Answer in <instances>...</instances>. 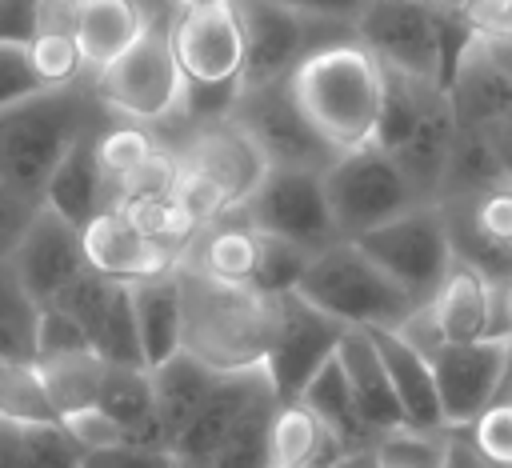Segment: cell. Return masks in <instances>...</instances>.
Returning <instances> with one entry per match:
<instances>
[{"label": "cell", "mask_w": 512, "mask_h": 468, "mask_svg": "<svg viewBox=\"0 0 512 468\" xmlns=\"http://www.w3.org/2000/svg\"><path fill=\"white\" fill-rule=\"evenodd\" d=\"M148 4H152V8H168V4H164V0H148Z\"/></svg>", "instance_id": "62"}, {"label": "cell", "mask_w": 512, "mask_h": 468, "mask_svg": "<svg viewBox=\"0 0 512 468\" xmlns=\"http://www.w3.org/2000/svg\"><path fill=\"white\" fill-rule=\"evenodd\" d=\"M172 152L180 156V164L200 168L204 176H212L232 196L236 208L256 192V184L272 168L268 156L260 152V144L244 132V124L236 116L212 120V124H200V128H188L172 144Z\"/></svg>", "instance_id": "17"}, {"label": "cell", "mask_w": 512, "mask_h": 468, "mask_svg": "<svg viewBox=\"0 0 512 468\" xmlns=\"http://www.w3.org/2000/svg\"><path fill=\"white\" fill-rule=\"evenodd\" d=\"M156 372V404H160V432H164V448L172 452L176 436L188 428V420L196 416V408L204 404L208 388L216 384L220 372H212L208 364L192 360L188 352L172 356L168 364L152 368Z\"/></svg>", "instance_id": "32"}, {"label": "cell", "mask_w": 512, "mask_h": 468, "mask_svg": "<svg viewBox=\"0 0 512 468\" xmlns=\"http://www.w3.org/2000/svg\"><path fill=\"white\" fill-rule=\"evenodd\" d=\"M384 92H388V72L360 36L312 52L292 72L296 104L336 152L376 144Z\"/></svg>", "instance_id": "3"}, {"label": "cell", "mask_w": 512, "mask_h": 468, "mask_svg": "<svg viewBox=\"0 0 512 468\" xmlns=\"http://www.w3.org/2000/svg\"><path fill=\"white\" fill-rule=\"evenodd\" d=\"M84 256H88V268L100 272V276H112V280H148V276H160V272H172L180 264V252L156 244L148 232H140V224L108 204L100 208L88 224H84Z\"/></svg>", "instance_id": "20"}, {"label": "cell", "mask_w": 512, "mask_h": 468, "mask_svg": "<svg viewBox=\"0 0 512 468\" xmlns=\"http://www.w3.org/2000/svg\"><path fill=\"white\" fill-rule=\"evenodd\" d=\"M340 364H344V376L356 392V404L364 412V420L372 424L376 436H388V432H400L408 428L404 420V408H400V396L392 388V376H388V364L372 340L368 328H348L340 348H336Z\"/></svg>", "instance_id": "24"}, {"label": "cell", "mask_w": 512, "mask_h": 468, "mask_svg": "<svg viewBox=\"0 0 512 468\" xmlns=\"http://www.w3.org/2000/svg\"><path fill=\"white\" fill-rule=\"evenodd\" d=\"M268 468H300V464H284V460H272Z\"/></svg>", "instance_id": "60"}, {"label": "cell", "mask_w": 512, "mask_h": 468, "mask_svg": "<svg viewBox=\"0 0 512 468\" xmlns=\"http://www.w3.org/2000/svg\"><path fill=\"white\" fill-rule=\"evenodd\" d=\"M112 204V180L108 172L100 168V156H96V132H88L84 140L72 144V152L56 164L48 188H44V208L60 212L64 220L72 224H88L100 208Z\"/></svg>", "instance_id": "28"}, {"label": "cell", "mask_w": 512, "mask_h": 468, "mask_svg": "<svg viewBox=\"0 0 512 468\" xmlns=\"http://www.w3.org/2000/svg\"><path fill=\"white\" fill-rule=\"evenodd\" d=\"M160 8L148 0H80L76 12V44L92 72H104L112 60H120L152 24Z\"/></svg>", "instance_id": "26"}, {"label": "cell", "mask_w": 512, "mask_h": 468, "mask_svg": "<svg viewBox=\"0 0 512 468\" xmlns=\"http://www.w3.org/2000/svg\"><path fill=\"white\" fill-rule=\"evenodd\" d=\"M296 400H304V404L348 444L352 456L376 448L380 436H376L372 424L364 420V412H360V404H356V392H352V384H348V376H344L340 356H332V360L304 384V392H300Z\"/></svg>", "instance_id": "31"}, {"label": "cell", "mask_w": 512, "mask_h": 468, "mask_svg": "<svg viewBox=\"0 0 512 468\" xmlns=\"http://www.w3.org/2000/svg\"><path fill=\"white\" fill-rule=\"evenodd\" d=\"M176 200L200 220V228L208 224V220H216V216H224V212H232L236 204H232V196L212 180V176H204L200 168H188V164H180V180H176Z\"/></svg>", "instance_id": "46"}, {"label": "cell", "mask_w": 512, "mask_h": 468, "mask_svg": "<svg viewBox=\"0 0 512 468\" xmlns=\"http://www.w3.org/2000/svg\"><path fill=\"white\" fill-rule=\"evenodd\" d=\"M28 464L32 468H84V448L68 436L60 420L48 424H28Z\"/></svg>", "instance_id": "44"}, {"label": "cell", "mask_w": 512, "mask_h": 468, "mask_svg": "<svg viewBox=\"0 0 512 468\" xmlns=\"http://www.w3.org/2000/svg\"><path fill=\"white\" fill-rule=\"evenodd\" d=\"M64 352H96L88 332L80 328V320L72 312H64L60 304H44L40 308V336H36V360L48 356H64Z\"/></svg>", "instance_id": "45"}, {"label": "cell", "mask_w": 512, "mask_h": 468, "mask_svg": "<svg viewBox=\"0 0 512 468\" xmlns=\"http://www.w3.org/2000/svg\"><path fill=\"white\" fill-rule=\"evenodd\" d=\"M356 36L388 72L448 88L476 28L436 0H372L356 20Z\"/></svg>", "instance_id": "5"}, {"label": "cell", "mask_w": 512, "mask_h": 468, "mask_svg": "<svg viewBox=\"0 0 512 468\" xmlns=\"http://www.w3.org/2000/svg\"><path fill=\"white\" fill-rule=\"evenodd\" d=\"M508 292L492 284L480 268L456 260L444 284L436 288L432 316L440 324L444 344H472V340H492V336H512L508 320Z\"/></svg>", "instance_id": "19"}, {"label": "cell", "mask_w": 512, "mask_h": 468, "mask_svg": "<svg viewBox=\"0 0 512 468\" xmlns=\"http://www.w3.org/2000/svg\"><path fill=\"white\" fill-rule=\"evenodd\" d=\"M312 252L284 240V236H268L264 232V252H260V268H256V288L280 296V292H296L304 268H308Z\"/></svg>", "instance_id": "41"}, {"label": "cell", "mask_w": 512, "mask_h": 468, "mask_svg": "<svg viewBox=\"0 0 512 468\" xmlns=\"http://www.w3.org/2000/svg\"><path fill=\"white\" fill-rule=\"evenodd\" d=\"M132 308L140 328V348L148 368L168 364L184 352V288H180V264L172 272L132 280Z\"/></svg>", "instance_id": "27"}, {"label": "cell", "mask_w": 512, "mask_h": 468, "mask_svg": "<svg viewBox=\"0 0 512 468\" xmlns=\"http://www.w3.org/2000/svg\"><path fill=\"white\" fill-rule=\"evenodd\" d=\"M84 468H180V460L164 448H104V452H84Z\"/></svg>", "instance_id": "48"}, {"label": "cell", "mask_w": 512, "mask_h": 468, "mask_svg": "<svg viewBox=\"0 0 512 468\" xmlns=\"http://www.w3.org/2000/svg\"><path fill=\"white\" fill-rule=\"evenodd\" d=\"M96 84H100L104 104L124 120H136L148 128L168 120L180 108L184 84H188L176 60V48H172V12L160 8L148 32L120 60L96 72Z\"/></svg>", "instance_id": "8"}, {"label": "cell", "mask_w": 512, "mask_h": 468, "mask_svg": "<svg viewBox=\"0 0 512 468\" xmlns=\"http://www.w3.org/2000/svg\"><path fill=\"white\" fill-rule=\"evenodd\" d=\"M0 468H32V464H28V436H24V424L0 420Z\"/></svg>", "instance_id": "54"}, {"label": "cell", "mask_w": 512, "mask_h": 468, "mask_svg": "<svg viewBox=\"0 0 512 468\" xmlns=\"http://www.w3.org/2000/svg\"><path fill=\"white\" fill-rule=\"evenodd\" d=\"M460 128H484L512 112V72L488 52L484 36H472L452 80H448Z\"/></svg>", "instance_id": "25"}, {"label": "cell", "mask_w": 512, "mask_h": 468, "mask_svg": "<svg viewBox=\"0 0 512 468\" xmlns=\"http://www.w3.org/2000/svg\"><path fill=\"white\" fill-rule=\"evenodd\" d=\"M260 252H264V232L244 216V208H232V212L208 220L192 236L180 264H188L212 280H224V284H256Z\"/></svg>", "instance_id": "22"}, {"label": "cell", "mask_w": 512, "mask_h": 468, "mask_svg": "<svg viewBox=\"0 0 512 468\" xmlns=\"http://www.w3.org/2000/svg\"><path fill=\"white\" fill-rule=\"evenodd\" d=\"M44 80L36 76L32 68V56H28V44L20 40H0V108L4 104H16L32 92H40Z\"/></svg>", "instance_id": "47"}, {"label": "cell", "mask_w": 512, "mask_h": 468, "mask_svg": "<svg viewBox=\"0 0 512 468\" xmlns=\"http://www.w3.org/2000/svg\"><path fill=\"white\" fill-rule=\"evenodd\" d=\"M344 468H404V464H392V460H384V456H376V452H360V456H352Z\"/></svg>", "instance_id": "58"}, {"label": "cell", "mask_w": 512, "mask_h": 468, "mask_svg": "<svg viewBox=\"0 0 512 468\" xmlns=\"http://www.w3.org/2000/svg\"><path fill=\"white\" fill-rule=\"evenodd\" d=\"M116 112L104 104L96 72L76 84L40 88L16 104L0 108V180L24 200L44 204V188L56 164L72 152L76 140L112 124Z\"/></svg>", "instance_id": "1"}, {"label": "cell", "mask_w": 512, "mask_h": 468, "mask_svg": "<svg viewBox=\"0 0 512 468\" xmlns=\"http://www.w3.org/2000/svg\"><path fill=\"white\" fill-rule=\"evenodd\" d=\"M284 4H296L304 12H316V16H332V20H360V12L372 4V0H284Z\"/></svg>", "instance_id": "56"}, {"label": "cell", "mask_w": 512, "mask_h": 468, "mask_svg": "<svg viewBox=\"0 0 512 468\" xmlns=\"http://www.w3.org/2000/svg\"><path fill=\"white\" fill-rule=\"evenodd\" d=\"M52 304H60L64 312H72L80 320L92 348L108 364H148L144 348H140V328H136V308H132V284L128 280H112V276H100V272L88 268Z\"/></svg>", "instance_id": "15"}, {"label": "cell", "mask_w": 512, "mask_h": 468, "mask_svg": "<svg viewBox=\"0 0 512 468\" xmlns=\"http://www.w3.org/2000/svg\"><path fill=\"white\" fill-rule=\"evenodd\" d=\"M348 324L304 300L300 292H280V328L272 340V352L264 360L268 380L280 400H296L304 384L336 356Z\"/></svg>", "instance_id": "13"}, {"label": "cell", "mask_w": 512, "mask_h": 468, "mask_svg": "<svg viewBox=\"0 0 512 468\" xmlns=\"http://www.w3.org/2000/svg\"><path fill=\"white\" fill-rule=\"evenodd\" d=\"M468 132H472V128H468ZM472 136H480V144H484L488 156L496 160L504 184H512V112L500 116V120H492V124H484V128H476Z\"/></svg>", "instance_id": "50"}, {"label": "cell", "mask_w": 512, "mask_h": 468, "mask_svg": "<svg viewBox=\"0 0 512 468\" xmlns=\"http://www.w3.org/2000/svg\"><path fill=\"white\" fill-rule=\"evenodd\" d=\"M96 404H104L120 420V428L128 432V444L164 448L160 404H156V372L148 364H108Z\"/></svg>", "instance_id": "29"}, {"label": "cell", "mask_w": 512, "mask_h": 468, "mask_svg": "<svg viewBox=\"0 0 512 468\" xmlns=\"http://www.w3.org/2000/svg\"><path fill=\"white\" fill-rule=\"evenodd\" d=\"M444 12H452V16H460V20H472V12L484 4V0H436Z\"/></svg>", "instance_id": "57"}, {"label": "cell", "mask_w": 512, "mask_h": 468, "mask_svg": "<svg viewBox=\"0 0 512 468\" xmlns=\"http://www.w3.org/2000/svg\"><path fill=\"white\" fill-rule=\"evenodd\" d=\"M60 424L68 428V436L84 448V452H104V448H124L128 432L120 428V420L104 408V404H84L60 416Z\"/></svg>", "instance_id": "43"}, {"label": "cell", "mask_w": 512, "mask_h": 468, "mask_svg": "<svg viewBox=\"0 0 512 468\" xmlns=\"http://www.w3.org/2000/svg\"><path fill=\"white\" fill-rule=\"evenodd\" d=\"M324 192L332 204V220H336L340 236H348V240L396 220L400 212H408L416 204H428V200H420L408 172L380 144L340 152L324 168Z\"/></svg>", "instance_id": "9"}, {"label": "cell", "mask_w": 512, "mask_h": 468, "mask_svg": "<svg viewBox=\"0 0 512 468\" xmlns=\"http://www.w3.org/2000/svg\"><path fill=\"white\" fill-rule=\"evenodd\" d=\"M456 132H460V120H456L452 92L444 84L388 72L376 144L384 152H392V160L408 172L420 200H428V204H440V196H444Z\"/></svg>", "instance_id": "4"}, {"label": "cell", "mask_w": 512, "mask_h": 468, "mask_svg": "<svg viewBox=\"0 0 512 468\" xmlns=\"http://www.w3.org/2000/svg\"><path fill=\"white\" fill-rule=\"evenodd\" d=\"M36 364H40V376H44L56 416L100 400V384L108 372V360L100 352H64V356H48Z\"/></svg>", "instance_id": "35"}, {"label": "cell", "mask_w": 512, "mask_h": 468, "mask_svg": "<svg viewBox=\"0 0 512 468\" xmlns=\"http://www.w3.org/2000/svg\"><path fill=\"white\" fill-rule=\"evenodd\" d=\"M240 208L260 232L284 236L308 252H320L340 240V228L332 220V204L324 192V172L316 168H268V176L256 184V192Z\"/></svg>", "instance_id": "11"}, {"label": "cell", "mask_w": 512, "mask_h": 468, "mask_svg": "<svg viewBox=\"0 0 512 468\" xmlns=\"http://www.w3.org/2000/svg\"><path fill=\"white\" fill-rule=\"evenodd\" d=\"M156 148H160V136L148 124L124 120V116H116L112 124H104L96 132V156H100V168L108 172L112 184L124 180L128 172H136Z\"/></svg>", "instance_id": "37"}, {"label": "cell", "mask_w": 512, "mask_h": 468, "mask_svg": "<svg viewBox=\"0 0 512 468\" xmlns=\"http://www.w3.org/2000/svg\"><path fill=\"white\" fill-rule=\"evenodd\" d=\"M184 288V352L212 372L264 368L276 328L280 296L256 284H224L180 264Z\"/></svg>", "instance_id": "2"}, {"label": "cell", "mask_w": 512, "mask_h": 468, "mask_svg": "<svg viewBox=\"0 0 512 468\" xmlns=\"http://www.w3.org/2000/svg\"><path fill=\"white\" fill-rule=\"evenodd\" d=\"M272 380H268V368H248V372H220L216 384L208 388L204 404L196 408V416L188 420V428L176 436L172 444V456L180 460V468H208L216 448L224 444L228 428L240 420V412L260 396L268 392Z\"/></svg>", "instance_id": "21"}, {"label": "cell", "mask_w": 512, "mask_h": 468, "mask_svg": "<svg viewBox=\"0 0 512 468\" xmlns=\"http://www.w3.org/2000/svg\"><path fill=\"white\" fill-rule=\"evenodd\" d=\"M464 432L488 464L512 468V400H492Z\"/></svg>", "instance_id": "42"}, {"label": "cell", "mask_w": 512, "mask_h": 468, "mask_svg": "<svg viewBox=\"0 0 512 468\" xmlns=\"http://www.w3.org/2000/svg\"><path fill=\"white\" fill-rule=\"evenodd\" d=\"M272 460L300 468H340L352 460V452L304 400H280L272 416Z\"/></svg>", "instance_id": "30"}, {"label": "cell", "mask_w": 512, "mask_h": 468, "mask_svg": "<svg viewBox=\"0 0 512 468\" xmlns=\"http://www.w3.org/2000/svg\"><path fill=\"white\" fill-rule=\"evenodd\" d=\"M168 12H188V8H208V4H220V0H164Z\"/></svg>", "instance_id": "59"}, {"label": "cell", "mask_w": 512, "mask_h": 468, "mask_svg": "<svg viewBox=\"0 0 512 468\" xmlns=\"http://www.w3.org/2000/svg\"><path fill=\"white\" fill-rule=\"evenodd\" d=\"M40 308L44 304L28 292V284L16 272L12 256H0V356H8V360H32L36 364Z\"/></svg>", "instance_id": "33"}, {"label": "cell", "mask_w": 512, "mask_h": 468, "mask_svg": "<svg viewBox=\"0 0 512 468\" xmlns=\"http://www.w3.org/2000/svg\"><path fill=\"white\" fill-rule=\"evenodd\" d=\"M468 24L480 36H512V0H484Z\"/></svg>", "instance_id": "52"}, {"label": "cell", "mask_w": 512, "mask_h": 468, "mask_svg": "<svg viewBox=\"0 0 512 468\" xmlns=\"http://www.w3.org/2000/svg\"><path fill=\"white\" fill-rule=\"evenodd\" d=\"M36 12L40 0H0V40L28 44L36 36Z\"/></svg>", "instance_id": "51"}, {"label": "cell", "mask_w": 512, "mask_h": 468, "mask_svg": "<svg viewBox=\"0 0 512 468\" xmlns=\"http://www.w3.org/2000/svg\"><path fill=\"white\" fill-rule=\"evenodd\" d=\"M244 132L260 144L272 168H316L324 172L340 152L312 128L304 108L292 96V80H272L244 88L232 112Z\"/></svg>", "instance_id": "12"}, {"label": "cell", "mask_w": 512, "mask_h": 468, "mask_svg": "<svg viewBox=\"0 0 512 468\" xmlns=\"http://www.w3.org/2000/svg\"><path fill=\"white\" fill-rule=\"evenodd\" d=\"M28 56H32V68H36V76L44 80V88L76 84L80 76L92 72L72 32H36V36L28 40Z\"/></svg>", "instance_id": "39"}, {"label": "cell", "mask_w": 512, "mask_h": 468, "mask_svg": "<svg viewBox=\"0 0 512 468\" xmlns=\"http://www.w3.org/2000/svg\"><path fill=\"white\" fill-rule=\"evenodd\" d=\"M76 12H80V0H40L36 32H72Z\"/></svg>", "instance_id": "53"}, {"label": "cell", "mask_w": 512, "mask_h": 468, "mask_svg": "<svg viewBox=\"0 0 512 468\" xmlns=\"http://www.w3.org/2000/svg\"><path fill=\"white\" fill-rule=\"evenodd\" d=\"M368 332H372V340H376V348H380V356L388 364V376H392V388L400 396L408 428H416V432H448L432 360L412 340H404L396 328H368Z\"/></svg>", "instance_id": "23"}, {"label": "cell", "mask_w": 512, "mask_h": 468, "mask_svg": "<svg viewBox=\"0 0 512 468\" xmlns=\"http://www.w3.org/2000/svg\"><path fill=\"white\" fill-rule=\"evenodd\" d=\"M444 468H496V464H488V460L472 448V440H468V432H464V428H452V432H448Z\"/></svg>", "instance_id": "55"}, {"label": "cell", "mask_w": 512, "mask_h": 468, "mask_svg": "<svg viewBox=\"0 0 512 468\" xmlns=\"http://www.w3.org/2000/svg\"><path fill=\"white\" fill-rule=\"evenodd\" d=\"M172 48L184 68V80L192 84L244 80V24L236 0L172 12Z\"/></svg>", "instance_id": "14"}, {"label": "cell", "mask_w": 512, "mask_h": 468, "mask_svg": "<svg viewBox=\"0 0 512 468\" xmlns=\"http://www.w3.org/2000/svg\"><path fill=\"white\" fill-rule=\"evenodd\" d=\"M176 180H180V156L160 144L136 172H128L124 180L112 184V204H128V200H144V196H172Z\"/></svg>", "instance_id": "40"}, {"label": "cell", "mask_w": 512, "mask_h": 468, "mask_svg": "<svg viewBox=\"0 0 512 468\" xmlns=\"http://www.w3.org/2000/svg\"><path fill=\"white\" fill-rule=\"evenodd\" d=\"M356 240L416 304H428L456 264L452 232L440 204H416Z\"/></svg>", "instance_id": "10"}, {"label": "cell", "mask_w": 512, "mask_h": 468, "mask_svg": "<svg viewBox=\"0 0 512 468\" xmlns=\"http://www.w3.org/2000/svg\"><path fill=\"white\" fill-rule=\"evenodd\" d=\"M40 212V204L24 200L16 188H8L0 180V256H12V248L20 244L24 228L32 224V216Z\"/></svg>", "instance_id": "49"}, {"label": "cell", "mask_w": 512, "mask_h": 468, "mask_svg": "<svg viewBox=\"0 0 512 468\" xmlns=\"http://www.w3.org/2000/svg\"><path fill=\"white\" fill-rule=\"evenodd\" d=\"M244 24V88L292 80V72L320 48L356 36L352 20L304 12L284 0H236Z\"/></svg>", "instance_id": "7"}, {"label": "cell", "mask_w": 512, "mask_h": 468, "mask_svg": "<svg viewBox=\"0 0 512 468\" xmlns=\"http://www.w3.org/2000/svg\"><path fill=\"white\" fill-rule=\"evenodd\" d=\"M0 420L24 424V428H28V424L60 420L56 408H52V400H48L40 364L0 356Z\"/></svg>", "instance_id": "36"}, {"label": "cell", "mask_w": 512, "mask_h": 468, "mask_svg": "<svg viewBox=\"0 0 512 468\" xmlns=\"http://www.w3.org/2000/svg\"><path fill=\"white\" fill-rule=\"evenodd\" d=\"M12 264H16V272L24 276L28 292H32L40 304H52L76 276L88 272L84 228L40 204V212H36L32 224L24 228L20 244L12 248Z\"/></svg>", "instance_id": "18"}, {"label": "cell", "mask_w": 512, "mask_h": 468, "mask_svg": "<svg viewBox=\"0 0 512 468\" xmlns=\"http://www.w3.org/2000/svg\"><path fill=\"white\" fill-rule=\"evenodd\" d=\"M296 292L348 328H400L420 308L360 248V240H348V236L312 252Z\"/></svg>", "instance_id": "6"}, {"label": "cell", "mask_w": 512, "mask_h": 468, "mask_svg": "<svg viewBox=\"0 0 512 468\" xmlns=\"http://www.w3.org/2000/svg\"><path fill=\"white\" fill-rule=\"evenodd\" d=\"M344 464H348V460H344ZM344 464H340V468H344Z\"/></svg>", "instance_id": "63"}, {"label": "cell", "mask_w": 512, "mask_h": 468, "mask_svg": "<svg viewBox=\"0 0 512 468\" xmlns=\"http://www.w3.org/2000/svg\"><path fill=\"white\" fill-rule=\"evenodd\" d=\"M508 344L512 336H492V340H472V344H444L428 356L448 428H468L500 396Z\"/></svg>", "instance_id": "16"}, {"label": "cell", "mask_w": 512, "mask_h": 468, "mask_svg": "<svg viewBox=\"0 0 512 468\" xmlns=\"http://www.w3.org/2000/svg\"><path fill=\"white\" fill-rule=\"evenodd\" d=\"M504 300H508V320H512V288H508V296H504Z\"/></svg>", "instance_id": "61"}, {"label": "cell", "mask_w": 512, "mask_h": 468, "mask_svg": "<svg viewBox=\"0 0 512 468\" xmlns=\"http://www.w3.org/2000/svg\"><path fill=\"white\" fill-rule=\"evenodd\" d=\"M276 408H280L276 388L260 392L240 412V420L228 428V436L216 448L208 468H268L272 464V416H276Z\"/></svg>", "instance_id": "34"}, {"label": "cell", "mask_w": 512, "mask_h": 468, "mask_svg": "<svg viewBox=\"0 0 512 468\" xmlns=\"http://www.w3.org/2000/svg\"><path fill=\"white\" fill-rule=\"evenodd\" d=\"M116 208H124V212L140 224V232H148L156 244H164V248H172V252H180V256H184V248L192 244V236L200 232V220L176 200V192H172V196L128 200V204H116Z\"/></svg>", "instance_id": "38"}]
</instances>
